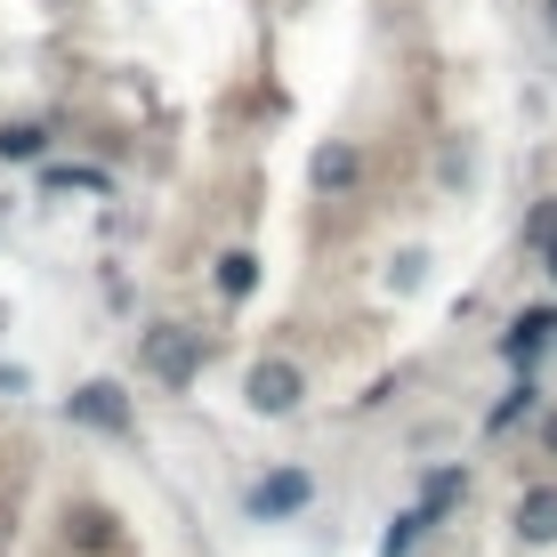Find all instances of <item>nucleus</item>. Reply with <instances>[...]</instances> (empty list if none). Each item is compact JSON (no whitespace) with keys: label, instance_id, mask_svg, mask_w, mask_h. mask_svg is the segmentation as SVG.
Returning a JSON list of instances; mask_svg holds the SVG:
<instances>
[{"label":"nucleus","instance_id":"nucleus-1","mask_svg":"<svg viewBox=\"0 0 557 557\" xmlns=\"http://www.w3.org/2000/svg\"><path fill=\"white\" fill-rule=\"evenodd\" d=\"M138 363L162 388H195V372H202V332H186V323H153V332L138 339Z\"/></svg>","mask_w":557,"mask_h":557},{"label":"nucleus","instance_id":"nucleus-2","mask_svg":"<svg viewBox=\"0 0 557 557\" xmlns=\"http://www.w3.org/2000/svg\"><path fill=\"white\" fill-rule=\"evenodd\" d=\"M307 502H315V476L307 469H267L251 485V517H267V525H275V517H299Z\"/></svg>","mask_w":557,"mask_h":557},{"label":"nucleus","instance_id":"nucleus-3","mask_svg":"<svg viewBox=\"0 0 557 557\" xmlns=\"http://www.w3.org/2000/svg\"><path fill=\"white\" fill-rule=\"evenodd\" d=\"M73 420H82V429H106V436H129V396L113 388V380H89L82 396H73L65 405Z\"/></svg>","mask_w":557,"mask_h":557},{"label":"nucleus","instance_id":"nucleus-4","mask_svg":"<svg viewBox=\"0 0 557 557\" xmlns=\"http://www.w3.org/2000/svg\"><path fill=\"white\" fill-rule=\"evenodd\" d=\"M251 405L259 412H292L299 405V363H283V356L251 363Z\"/></svg>","mask_w":557,"mask_h":557},{"label":"nucleus","instance_id":"nucleus-5","mask_svg":"<svg viewBox=\"0 0 557 557\" xmlns=\"http://www.w3.org/2000/svg\"><path fill=\"white\" fill-rule=\"evenodd\" d=\"M549 339H557V307H525V315H517V323H509V339H502V356H509V363H533V356H542V348H549Z\"/></svg>","mask_w":557,"mask_h":557},{"label":"nucleus","instance_id":"nucleus-6","mask_svg":"<svg viewBox=\"0 0 557 557\" xmlns=\"http://www.w3.org/2000/svg\"><path fill=\"white\" fill-rule=\"evenodd\" d=\"M509 525L525 533V542H557V485H525L509 509Z\"/></svg>","mask_w":557,"mask_h":557},{"label":"nucleus","instance_id":"nucleus-7","mask_svg":"<svg viewBox=\"0 0 557 557\" xmlns=\"http://www.w3.org/2000/svg\"><path fill=\"white\" fill-rule=\"evenodd\" d=\"M429 525H436L429 509H396V525L380 533V557H412V542H420V533H429Z\"/></svg>","mask_w":557,"mask_h":557},{"label":"nucleus","instance_id":"nucleus-8","mask_svg":"<svg viewBox=\"0 0 557 557\" xmlns=\"http://www.w3.org/2000/svg\"><path fill=\"white\" fill-rule=\"evenodd\" d=\"M460 493H469V476H460V469H429V485H420V509H429V517H445V509L460 502Z\"/></svg>","mask_w":557,"mask_h":557},{"label":"nucleus","instance_id":"nucleus-9","mask_svg":"<svg viewBox=\"0 0 557 557\" xmlns=\"http://www.w3.org/2000/svg\"><path fill=\"white\" fill-rule=\"evenodd\" d=\"M41 146H49V129H41V122L0 129V162H41Z\"/></svg>","mask_w":557,"mask_h":557},{"label":"nucleus","instance_id":"nucleus-10","mask_svg":"<svg viewBox=\"0 0 557 557\" xmlns=\"http://www.w3.org/2000/svg\"><path fill=\"white\" fill-rule=\"evenodd\" d=\"M251 283H259V259H251V251H226V259H219V292H226V299H251Z\"/></svg>","mask_w":557,"mask_h":557},{"label":"nucleus","instance_id":"nucleus-11","mask_svg":"<svg viewBox=\"0 0 557 557\" xmlns=\"http://www.w3.org/2000/svg\"><path fill=\"white\" fill-rule=\"evenodd\" d=\"M533 405H542V388H533V380H517V388L502 396V405H493V420H485V429H517V420H525Z\"/></svg>","mask_w":557,"mask_h":557},{"label":"nucleus","instance_id":"nucleus-12","mask_svg":"<svg viewBox=\"0 0 557 557\" xmlns=\"http://www.w3.org/2000/svg\"><path fill=\"white\" fill-rule=\"evenodd\" d=\"M348 178H356V153L348 146H323L315 153V186H348Z\"/></svg>","mask_w":557,"mask_h":557},{"label":"nucleus","instance_id":"nucleus-13","mask_svg":"<svg viewBox=\"0 0 557 557\" xmlns=\"http://www.w3.org/2000/svg\"><path fill=\"white\" fill-rule=\"evenodd\" d=\"M113 542V517L106 509H82V517H73V549H106Z\"/></svg>","mask_w":557,"mask_h":557},{"label":"nucleus","instance_id":"nucleus-14","mask_svg":"<svg viewBox=\"0 0 557 557\" xmlns=\"http://www.w3.org/2000/svg\"><path fill=\"white\" fill-rule=\"evenodd\" d=\"M49 195H73V186H82V195H106V170H49Z\"/></svg>","mask_w":557,"mask_h":557},{"label":"nucleus","instance_id":"nucleus-15","mask_svg":"<svg viewBox=\"0 0 557 557\" xmlns=\"http://www.w3.org/2000/svg\"><path fill=\"white\" fill-rule=\"evenodd\" d=\"M542 453H549V460H557V412H549V420H542Z\"/></svg>","mask_w":557,"mask_h":557},{"label":"nucleus","instance_id":"nucleus-16","mask_svg":"<svg viewBox=\"0 0 557 557\" xmlns=\"http://www.w3.org/2000/svg\"><path fill=\"white\" fill-rule=\"evenodd\" d=\"M549 275H557V243H549Z\"/></svg>","mask_w":557,"mask_h":557},{"label":"nucleus","instance_id":"nucleus-17","mask_svg":"<svg viewBox=\"0 0 557 557\" xmlns=\"http://www.w3.org/2000/svg\"><path fill=\"white\" fill-rule=\"evenodd\" d=\"M549 33H557V0H549Z\"/></svg>","mask_w":557,"mask_h":557}]
</instances>
